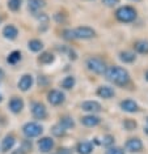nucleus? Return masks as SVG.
<instances>
[{"label": "nucleus", "instance_id": "nucleus-1", "mask_svg": "<svg viewBox=\"0 0 148 154\" xmlns=\"http://www.w3.org/2000/svg\"><path fill=\"white\" fill-rule=\"evenodd\" d=\"M105 77H106L108 81H110L117 86H126L130 82V73L127 72V69L118 67V65H113V67L106 68Z\"/></svg>", "mask_w": 148, "mask_h": 154}, {"label": "nucleus", "instance_id": "nucleus-2", "mask_svg": "<svg viewBox=\"0 0 148 154\" xmlns=\"http://www.w3.org/2000/svg\"><path fill=\"white\" fill-rule=\"evenodd\" d=\"M115 17L119 22H123V24H128V22H132L136 20L138 17V12H136L135 8H132L130 5H123L115 11Z\"/></svg>", "mask_w": 148, "mask_h": 154}, {"label": "nucleus", "instance_id": "nucleus-3", "mask_svg": "<svg viewBox=\"0 0 148 154\" xmlns=\"http://www.w3.org/2000/svg\"><path fill=\"white\" fill-rule=\"evenodd\" d=\"M87 68L91 72L96 73V75H102L106 71V64H105V61L101 57L92 56L87 60Z\"/></svg>", "mask_w": 148, "mask_h": 154}, {"label": "nucleus", "instance_id": "nucleus-4", "mask_svg": "<svg viewBox=\"0 0 148 154\" xmlns=\"http://www.w3.org/2000/svg\"><path fill=\"white\" fill-rule=\"evenodd\" d=\"M72 30L75 39H92L96 37V30L92 29L91 26H77Z\"/></svg>", "mask_w": 148, "mask_h": 154}, {"label": "nucleus", "instance_id": "nucleus-5", "mask_svg": "<svg viewBox=\"0 0 148 154\" xmlns=\"http://www.w3.org/2000/svg\"><path fill=\"white\" fill-rule=\"evenodd\" d=\"M22 132L28 138H33V137H38L40 134L43 132V128L42 125H40L36 122H29L22 127Z\"/></svg>", "mask_w": 148, "mask_h": 154}, {"label": "nucleus", "instance_id": "nucleus-6", "mask_svg": "<svg viewBox=\"0 0 148 154\" xmlns=\"http://www.w3.org/2000/svg\"><path fill=\"white\" fill-rule=\"evenodd\" d=\"M64 99H66L64 93H62L60 90H56V89L50 90L49 94H47V101H49L50 105H53V106L62 105V103L64 102Z\"/></svg>", "mask_w": 148, "mask_h": 154}, {"label": "nucleus", "instance_id": "nucleus-7", "mask_svg": "<svg viewBox=\"0 0 148 154\" xmlns=\"http://www.w3.org/2000/svg\"><path fill=\"white\" fill-rule=\"evenodd\" d=\"M32 114L38 120H43V119H46V116H47L46 107L43 103H41V102H34L32 105Z\"/></svg>", "mask_w": 148, "mask_h": 154}, {"label": "nucleus", "instance_id": "nucleus-8", "mask_svg": "<svg viewBox=\"0 0 148 154\" xmlns=\"http://www.w3.org/2000/svg\"><path fill=\"white\" fill-rule=\"evenodd\" d=\"M126 149L130 153H140L143 150V142L139 137H131L126 142Z\"/></svg>", "mask_w": 148, "mask_h": 154}, {"label": "nucleus", "instance_id": "nucleus-9", "mask_svg": "<svg viewBox=\"0 0 148 154\" xmlns=\"http://www.w3.org/2000/svg\"><path fill=\"white\" fill-rule=\"evenodd\" d=\"M80 107H81V110L83 111H87V112H91V114L100 112V111L102 110L101 103L97 102V101H84L80 105Z\"/></svg>", "mask_w": 148, "mask_h": 154}, {"label": "nucleus", "instance_id": "nucleus-10", "mask_svg": "<svg viewBox=\"0 0 148 154\" xmlns=\"http://www.w3.org/2000/svg\"><path fill=\"white\" fill-rule=\"evenodd\" d=\"M119 106H121V109H122L124 112H128V114H134V112H136V111L139 110L138 103H136L134 99H130V98L121 101Z\"/></svg>", "mask_w": 148, "mask_h": 154}, {"label": "nucleus", "instance_id": "nucleus-11", "mask_svg": "<svg viewBox=\"0 0 148 154\" xmlns=\"http://www.w3.org/2000/svg\"><path fill=\"white\" fill-rule=\"evenodd\" d=\"M54 148V140L51 137H42L38 140V149L41 153H49Z\"/></svg>", "mask_w": 148, "mask_h": 154}, {"label": "nucleus", "instance_id": "nucleus-12", "mask_svg": "<svg viewBox=\"0 0 148 154\" xmlns=\"http://www.w3.org/2000/svg\"><path fill=\"white\" fill-rule=\"evenodd\" d=\"M17 86H18V89L22 91H28L30 88L33 86V76L28 75V73L21 76V79L18 80V82H17Z\"/></svg>", "mask_w": 148, "mask_h": 154}, {"label": "nucleus", "instance_id": "nucleus-13", "mask_svg": "<svg viewBox=\"0 0 148 154\" xmlns=\"http://www.w3.org/2000/svg\"><path fill=\"white\" fill-rule=\"evenodd\" d=\"M97 95L104 99H111L115 95V90L108 85H101L98 89H97Z\"/></svg>", "mask_w": 148, "mask_h": 154}, {"label": "nucleus", "instance_id": "nucleus-14", "mask_svg": "<svg viewBox=\"0 0 148 154\" xmlns=\"http://www.w3.org/2000/svg\"><path fill=\"white\" fill-rule=\"evenodd\" d=\"M100 122H101V119L95 114L85 115V116H83L80 119V123L85 127H97L100 124Z\"/></svg>", "mask_w": 148, "mask_h": 154}, {"label": "nucleus", "instance_id": "nucleus-15", "mask_svg": "<svg viewBox=\"0 0 148 154\" xmlns=\"http://www.w3.org/2000/svg\"><path fill=\"white\" fill-rule=\"evenodd\" d=\"M8 107H9V110L12 111L13 114H18V112H21L22 111V109H24V101H22L21 98H18V97H13L9 101Z\"/></svg>", "mask_w": 148, "mask_h": 154}, {"label": "nucleus", "instance_id": "nucleus-16", "mask_svg": "<svg viewBox=\"0 0 148 154\" xmlns=\"http://www.w3.org/2000/svg\"><path fill=\"white\" fill-rule=\"evenodd\" d=\"M3 35H4V38H7V39L13 41V39H16L18 35V30L14 25H7L5 28L3 29Z\"/></svg>", "mask_w": 148, "mask_h": 154}, {"label": "nucleus", "instance_id": "nucleus-17", "mask_svg": "<svg viewBox=\"0 0 148 154\" xmlns=\"http://www.w3.org/2000/svg\"><path fill=\"white\" fill-rule=\"evenodd\" d=\"M16 144V138L12 134H8V136L4 137V140L2 141V152L3 153H7L9 150H12V148Z\"/></svg>", "mask_w": 148, "mask_h": 154}, {"label": "nucleus", "instance_id": "nucleus-18", "mask_svg": "<svg viewBox=\"0 0 148 154\" xmlns=\"http://www.w3.org/2000/svg\"><path fill=\"white\" fill-rule=\"evenodd\" d=\"M45 5H46L45 0H28V8L34 14L38 13V11H41Z\"/></svg>", "mask_w": 148, "mask_h": 154}, {"label": "nucleus", "instance_id": "nucleus-19", "mask_svg": "<svg viewBox=\"0 0 148 154\" xmlns=\"http://www.w3.org/2000/svg\"><path fill=\"white\" fill-rule=\"evenodd\" d=\"M76 150L79 154H91L93 152V144L89 141H81L77 144Z\"/></svg>", "mask_w": 148, "mask_h": 154}, {"label": "nucleus", "instance_id": "nucleus-20", "mask_svg": "<svg viewBox=\"0 0 148 154\" xmlns=\"http://www.w3.org/2000/svg\"><path fill=\"white\" fill-rule=\"evenodd\" d=\"M119 60L124 64H131L136 60V55L132 51H121L119 52Z\"/></svg>", "mask_w": 148, "mask_h": 154}, {"label": "nucleus", "instance_id": "nucleus-21", "mask_svg": "<svg viewBox=\"0 0 148 154\" xmlns=\"http://www.w3.org/2000/svg\"><path fill=\"white\" fill-rule=\"evenodd\" d=\"M134 50L138 54H142V55H147L148 54V41L146 39H140L136 41L134 43Z\"/></svg>", "mask_w": 148, "mask_h": 154}, {"label": "nucleus", "instance_id": "nucleus-22", "mask_svg": "<svg viewBox=\"0 0 148 154\" xmlns=\"http://www.w3.org/2000/svg\"><path fill=\"white\" fill-rule=\"evenodd\" d=\"M75 84H76L75 77L73 76H67V77H64V79L62 80L60 86L63 88V89H66V90H69V89H72V88L75 86Z\"/></svg>", "mask_w": 148, "mask_h": 154}, {"label": "nucleus", "instance_id": "nucleus-23", "mask_svg": "<svg viewBox=\"0 0 148 154\" xmlns=\"http://www.w3.org/2000/svg\"><path fill=\"white\" fill-rule=\"evenodd\" d=\"M28 48L33 52H38L43 48V43H42V41H40V39H30L28 42Z\"/></svg>", "mask_w": 148, "mask_h": 154}, {"label": "nucleus", "instance_id": "nucleus-24", "mask_svg": "<svg viewBox=\"0 0 148 154\" xmlns=\"http://www.w3.org/2000/svg\"><path fill=\"white\" fill-rule=\"evenodd\" d=\"M54 60H55V56H54L51 52H43L38 57V61H40L41 64H51V63H54Z\"/></svg>", "mask_w": 148, "mask_h": 154}, {"label": "nucleus", "instance_id": "nucleus-25", "mask_svg": "<svg viewBox=\"0 0 148 154\" xmlns=\"http://www.w3.org/2000/svg\"><path fill=\"white\" fill-rule=\"evenodd\" d=\"M21 52L20 51H12L8 55V57H7V61H8V64H17L18 61L21 60Z\"/></svg>", "mask_w": 148, "mask_h": 154}, {"label": "nucleus", "instance_id": "nucleus-26", "mask_svg": "<svg viewBox=\"0 0 148 154\" xmlns=\"http://www.w3.org/2000/svg\"><path fill=\"white\" fill-rule=\"evenodd\" d=\"M59 124L63 127L66 131H67V129H69V128H73L75 123H73V119H72V118H69V116H63V118H60Z\"/></svg>", "mask_w": 148, "mask_h": 154}, {"label": "nucleus", "instance_id": "nucleus-27", "mask_svg": "<svg viewBox=\"0 0 148 154\" xmlns=\"http://www.w3.org/2000/svg\"><path fill=\"white\" fill-rule=\"evenodd\" d=\"M122 125L126 131H134V129H136V127H138V123H136L134 119H126V120L122 123Z\"/></svg>", "mask_w": 148, "mask_h": 154}, {"label": "nucleus", "instance_id": "nucleus-28", "mask_svg": "<svg viewBox=\"0 0 148 154\" xmlns=\"http://www.w3.org/2000/svg\"><path fill=\"white\" fill-rule=\"evenodd\" d=\"M114 142H115L114 136H111V134H106V136L102 137V141H101V144H102L104 146H106V148H110V146L114 145Z\"/></svg>", "mask_w": 148, "mask_h": 154}, {"label": "nucleus", "instance_id": "nucleus-29", "mask_svg": "<svg viewBox=\"0 0 148 154\" xmlns=\"http://www.w3.org/2000/svg\"><path fill=\"white\" fill-rule=\"evenodd\" d=\"M51 131H53V133L55 134L56 137H62V136H64V133H66V129H64L63 127H62V125L59 124V123L54 125Z\"/></svg>", "mask_w": 148, "mask_h": 154}, {"label": "nucleus", "instance_id": "nucleus-30", "mask_svg": "<svg viewBox=\"0 0 148 154\" xmlns=\"http://www.w3.org/2000/svg\"><path fill=\"white\" fill-rule=\"evenodd\" d=\"M20 7H21V0H8V8L11 11L16 12V11L20 9Z\"/></svg>", "mask_w": 148, "mask_h": 154}, {"label": "nucleus", "instance_id": "nucleus-31", "mask_svg": "<svg viewBox=\"0 0 148 154\" xmlns=\"http://www.w3.org/2000/svg\"><path fill=\"white\" fill-rule=\"evenodd\" d=\"M106 154H124V150L122 148H118V146H110V148L108 149Z\"/></svg>", "mask_w": 148, "mask_h": 154}, {"label": "nucleus", "instance_id": "nucleus-32", "mask_svg": "<svg viewBox=\"0 0 148 154\" xmlns=\"http://www.w3.org/2000/svg\"><path fill=\"white\" fill-rule=\"evenodd\" d=\"M63 38H66V39L71 41V39H75V35H73V30L72 29H67L63 32Z\"/></svg>", "mask_w": 148, "mask_h": 154}, {"label": "nucleus", "instance_id": "nucleus-33", "mask_svg": "<svg viewBox=\"0 0 148 154\" xmlns=\"http://www.w3.org/2000/svg\"><path fill=\"white\" fill-rule=\"evenodd\" d=\"M101 3L106 7H114L117 4H119V0H101Z\"/></svg>", "mask_w": 148, "mask_h": 154}, {"label": "nucleus", "instance_id": "nucleus-34", "mask_svg": "<svg viewBox=\"0 0 148 154\" xmlns=\"http://www.w3.org/2000/svg\"><path fill=\"white\" fill-rule=\"evenodd\" d=\"M58 154H72V152H71L69 149L62 148V149H59V152H58Z\"/></svg>", "mask_w": 148, "mask_h": 154}, {"label": "nucleus", "instance_id": "nucleus-35", "mask_svg": "<svg viewBox=\"0 0 148 154\" xmlns=\"http://www.w3.org/2000/svg\"><path fill=\"white\" fill-rule=\"evenodd\" d=\"M11 154H25V150L22 149V148H18V149H16V150H13Z\"/></svg>", "mask_w": 148, "mask_h": 154}, {"label": "nucleus", "instance_id": "nucleus-36", "mask_svg": "<svg viewBox=\"0 0 148 154\" xmlns=\"http://www.w3.org/2000/svg\"><path fill=\"white\" fill-rule=\"evenodd\" d=\"M68 55H69V59H71V60H76V54H75V51L69 50V51H68Z\"/></svg>", "mask_w": 148, "mask_h": 154}, {"label": "nucleus", "instance_id": "nucleus-37", "mask_svg": "<svg viewBox=\"0 0 148 154\" xmlns=\"http://www.w3.org/2000/svg\"><path fill=\"white\" fill-rule=\"evenodd\" d=\"M146 80H147V81H148V71L146 72Z\"/></svg>", "mask_w": 148, "mask_h": 154}, {"label": "nucleus", "instance_id": "nucleus-38", "mask_svg": "<svg viewBox=\"0 0 148 154\" xmlns=\"http://www.w3.org/2000/svg\"><path fill=\"white\" fill-rule=\"evenodd\" d=\"M144 132H146V133L148 134V128H144Z\"/></svg>", "mask_w": 148, "mask_h": 154}, {"label": "nucleus", "instance_id": "nucleus-39", "mask_svg": "<svg viewBox=\"0 0 148 154\" xmlns=\"http://www.w3.org/2000/svg\"><path fill=\"white\" fill-rule=\"evenodd\" d=\"M131 2H136V3H138V2H140V0H131Z\"/></svg>", "mask_w": 148, "mask_h": 154}, {"label": "nucleus", "instance_id": "nucleus-40", "mask_svg": "<svg viewBox=\"0 0 148 154\" xmlns=\"http://www.w3.org/2000/svg\"><path fill=\"white\" fill-rule=\"evenodd\" d=\"M2 21H3V18H2V16H0V24H2Z\"/></svg>", "mask_w": 148, "mask_h": 154}, {"label": "nucleus", "instance_id": "nucleus-41", "mask_svg": "<svg viewBox=\"0 0 148 154\" xmlns=\"http://www.w3.org/2000/svg\"><path fill=\"white\" fill-rule=\"evenodd\" d=\"M2 99H3V97H2V95H0V102H2Z\"/></svg>", "mask_w": 148, "mask_h": 154}, {"label": "nucleus", "instance_id": "nucleus-42", "mask_svg": "<svg viewBox=\"0 0 148 154\" xmlns=\"http://www.w3.org/2000/svg\"><path fill=\"white\" fill-rule=\"evenodd\" d=\"M147 123H148V118H147Z\"/></svg>", "mask_w": 148, "mask_h": 154}]
</instances>
